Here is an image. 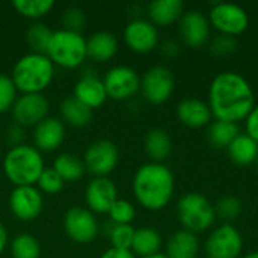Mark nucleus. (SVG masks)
Wrapping results in <instances>:
<instances>
[{"label":"nucleus","instance_id":"f03ea898","mask_svg":"<svg viewBox=\"0 0 258 258\" xmlns=\"http://www.w3.org/2000/svg\"><path fill=\"white\" fill-rule=\"evenodd\" d=\"M132 189L139 206L151 212H159L171 203L175 190V178L165 163L148 162L136 169Z\"/></svg>","mask_w":258,"mask_h":258},{"label":"nucleus","instance_id":"473e14b6","mask_svg":"<svg viewBox=\"0 0 258 258\" xmlns=\"http://www.w3.org/2000/svg\"><path fill=\"white\" fill-rule=\"evenodd\" d=\"M215 213L216 218L222 219L224 224H230L236 221L240 213H242V203L236 197H222L216 204H215Z\"/></svg>","mask_w":258,"mask_h":258},{"label":"nucleus","instance_id":"4468645a","mask_svg":"<svg viewBox=\"0 0 258 258\" xmlns=\"http://www.w3.org/2000/svg\"><path fill=\"white\" fill-rule=\"evenodd\" d=\"M42 207L44 198L36 186H17L11 190L9 209L18 221H35L39 218Z\"/></svg>","mask_w":258,"mask_h":258},{"label":"nucleus","instance_id":"f704fd0d","mask_svg":"<svg viewBox=\"0 0 258 258\" xmlns=\"http://www.w3.org/2000/svg\"><path fill=\"white\" fill-rule=\"evenodd\" d=\"M38 190L41 194H47V195H56L59 194L63 186H65V181L62 180V177L51 168V166H45L44 171L41 172L36 184Z\"/></svg>","mask_w":258,"mask_h":258},{"label":"nucleus","instance_id":"72a5a7b5","mask_svg":"<svg viewBox=\"0 0 258 258\" xmlns=\"http://www.w3.org/2000/svg\"><path fill=\"white\" fill-rule=\"evenodd\" d=\"M107 215L110 218V222L115 225H132L136 216V209L128 200L118 198L110 207Z\"/></svg>","mask_w":258,"mask_h":258},{"label":"nucleus","instance_id":"09e8293b","mask_svg":"<svg viewBox=\"0 0 258 258\" xmlns=\"http://www.w3.org/2000/svg\"><path fill=\"white\" fill-rule=\"evenodd\" d=\"M198 258H200V257H198Z\"/></svg>","mask_w":258,"mask_h":258},{"label":"nucleus","instance_id":"4be33fe9","mask_svg":"<svg viewBox=\"0 0 258 258\" xmlns=\"http://www.w3.org/2000/svg\"><path fill=\"white\" fill-rule=\"evenodd\" d=\"M200 240L195 233L187 230H178L169 236L165 246V255L168 258H198Z\"/></svg>","mask_w":258,"mask_h":258},{"label":"nucleus","instance_id":"9b49d317","mask_svg":"<svg viewBox=\"0 0 258 258\" xmlns=\"http://www.w3.org/2000/svg\"><path fill=\"white\" fill-rule=\"evenodd\" d=\"M207 258H239L243 251V237L231 224L215 228L204 245Z\"/></svg>","mask_w":258,"mask_h":258},{"label":"nucleus","instance_id":"a878e982","mask_svg":"<svg viewBox=\"0 0 258 258\" xmlns=\"http://www.w3.org/2000/svg\"><path fill=\"white\" fill-rule=\"evenodd\" d=\"M230 160L237 166H249L257 162L258 144L246 133H240L227 148Z\"/></svg>","mask_w":258,"mask_h":258},{"label":"nucleus","instance_id":"a19ab883","mask_svg":"<svg viewBox=\"0 0 258 258\" xmlns=\"http://www.w3.org/2000/svg\"><path fill=\"white\" fill-rule=\"evenodd\" d=\"M245 127H246V135L251 136L258 144V104L254 106V109L245 119Z\"/></svg>","mask_w":258,"mask_h":258},{"label":"nucleus","instance_id":"39448f33","mask_svg":"<svg viewBox=\"0 0 258 258\" xmlns=\"http://www.w3.org/2000/svg\"><path fill=\"white\" fill-rule=\"evenodd\" d=\"M47 56L54 63V67L57 65L67 70L79 68L88 57L86 39L82 33L57 29L53 32L47 48Z\"/></svg>","mask_w":258,"mask_h":258},{"label":"nucleus","instance_id":"c9c22d12","mask_svg":"<svg viewBox=\"0 0 258 258\" xmlns=\"http://www.w3.org/2000/svg\"><path fill=\"white\" fill-rule=\"evenodd\" d=\"M135 230L133 225H115L112 224L110 230L107 231L109 240L112 243V248L118 249H130L135 237Z\"/></svg>","mask_w":258,"mask_h":258},{"label":"nucleus","instance_id":"ddd939ff","mask_svg":"<svg viewBox=\"0 0 258 258\" xmlns=\"http://www.w3.org/2000/svg\"><path fill=\"white\" fill-rule=\"evenodd\" d=\"M50 103L44 94H21L17 97L11 115L15 124L21 127H35L48 116Z\"/></svg>","mask_w":258,"mask_h":258},{"label":"nucleus","instance_id":"79ce46f5","mask_svg":"<svg viewBox=\"0 0 258 258\" xmlns=\"http://www.w3.org/2000/svg\"><path fill=\"white\" fill-rule=\"evenodd\" d=\"M100 258H136L130 249H118V248H109L106 249Z\"/></svg>","mask_w":258,"mask_h":258},{"label":"nucleus","instance_id":"a18cd8bd","mask_svg":"<svg viewBox=\"0 0 258 258\" xmlns=\"http://www.w3.org/2000/svg\"><path fill=\"white\" fill-rule=\"evenodd\" d=\"M242 258H258V251H255V252H249V254H246L245 257Z\"/></svg>","mask_w":258,"mask_h":258},{"label":"nucleus","instance_id":"9d476101","mask_svg":"<svg viewBox=\"0 0 258 258\" xmlns=\"http://www.w3.org/2000/svg\"><path fill=\"white\" fill-rule=\"evenodd\" d=\"M209 23L221 35L236 38L248 29L249 15L240 5L224 2L212 6L209 12Z\"/></svg>","mask_w":258,"mask_h":258},{"label":"nucleus","instance_id":"2eb2a0df","mask_svg":"<svg viewBox=\"0 0 258 258\" xmlns=\"http://www.w3.org/2000/svg\"><path fill=\"white\" fill-rule=\"evenodd\" d=\"M124 42L135 53H150L159 44V30L150 20L135 18L124 29Z\"/></svg>","mask_w":258,"mask_h":258},{"label":"nucleus","instance_id":"de8ad7c7","mask_svg":"<svg viewBox=\"0 0 258 258\" xmlns=\"http://www.w3.org/2000/svg\"><path fill=\"white\" fill-rule=\"evenodd\" d=\"M255 165H257V169H258V157H257V162H255Z\"/></svg>","mask_w":258,"mask_h":258},{"label":"nucleus","instance_id":"423d86ee","mask_svg":"<svg viewBox=\"0 0 258 258\" xmlns=\"http://www.w3.org/2000/svg\"><path fill=\"white\" fill-rule=\"evenodd\" d=\"M177 216L183 227L190 233H204L210 230L216 221L215 204L198 192L184 194L177 203Z\"/></svg>","mask_w":258,"mask_h":258},{"label":"nucleus","instance_id":"cd10ccee","mask_svg":"<svg viewBox=\"0 0 258 258\" xmlns=\"http://www.w3.org/2000/svg\"><path fill=\"white\" fill-rule=\"evenodd\" d=\"M65 183H76L85 177V165L80 157L73 153H60L54 157L51 166Z\"/></svg>","mask_w":258,"mask_h":258},{"label":"nucleus","instance_id":"f8f14e48","mask_svg":"<svg viewBox=\"0 0 258 258\" xmlns=\"http://www.w3.org/2000/svg\"><path fill=\"white\" fill-rule=\"evenodd\" d=\"M107 97L124 101L136 95L141 89V76L128 65H115L103 77Z\"/></svg>","mask_w":258,"mask_h":258},{"label":"nucleus","instance_id":"1a4fd4ad","mask_svg":"<svg viewBox=\"0 0 258 258\" xmlns=\"http://www.w3.org/2000/svg\"><path fill=\"white\" fill-rule=\"evenodd\" d=\"M141 94L151 104L166 103L175 91V77L165 65L148 68L141 77Z\"/></svg>","mask_w":258,"mask_h":258},{"label":"nucleus","instance_id":"393cba45","mask_svg":"<svg viewBox=\"0 0 258 258\" xmlns=\"http://www.w3.org/2000/svg\"><path fill=\"white\" fill-rule=\"evenodd\" d=\"M144 150L151 162L163 163L172 151V139L163 128H151L144 139Z\"/></svg>","mask_w":258,"mask_h":258},{"label":"nucleus","instance_id":"a211bd4d","mask_svg":"<svg viewBox=\"0 0 258 258\" xmlns=\"http://www.w3.org/2000/svg\"><path fill=\"white\" fill-rule=\"evenodd\" d=\"M33 147L41 153L57 150L65 139V124L56 116H47L33 127Z\"/></svg>","mask_w":258,"mask_h":258},{"label":"nucleus","instance_id":"20e7f679","mask_svg":"<svg viewBox=\"0 0 258 258\" xmlns=\"http://www.w3.org/2000/svg\"><path fill=\"white\" fill-rule=\"evenodd\" d=\"M44 168L41 151L29 144L9 148L3 157V172L15 187L35 186Z\"/></svg>","mask_w":258,"mask_h":258},{"label":"nucleus","instance_id":"dca6fc26","mask_svg":"<svg viewBox=\"0 0 258 258\" xmlns=\"http://www.w3.org/2000/svg\"><path fill=\"white\" fill-rule=\"evenodd\" d=\"M178 23V33L186 47L201 48L210 41L212 26L209 23V18L200 11L184 12Z\"/></svg>","mask_w":258,"mask_h":258},{"label":"nucleus","instance_id":"f257e3e1","mask_svg":"<svg viewBox=\"0 0 258 258\" xmlns=\"http://www.w3.org/2000/svg\"><path fill=\"white\" fill-rule=\"evenodd\" d=\"M207 104L216 121L239 124L254 109L255 97L252 86L242 74L224 71L213 77Z\"/></svg>","mask_w":258,"mask_h":258},{"label":"nucleus","instance_id":"37998d69","mask_svg":"<svg viewBox=\"0 0 258 258\" xmlns=\"http://www.w3.org/2000/svg\"><path fill=\"white\" fill-rule=\"evenodd\" d=\"M180 51H181V45L174 39H168V41H165L162 44V53L169 56V57H174V56L180 54Z\"/></svg>","mask_w":258,"mask_h":258},{"label":"nucleus","instance_id":"7c9ffc66","mask_svg":"<svg viewBox=\"0 0 258 258\" xmlns=\"http://www.w3.org/2000/svg\"><path fill=\"white\" fill-rule=\"evenodd\" d=\"M11 255L12 258H39L41 245L35 236L29 233H21L15 236L11 242Z\"/></svg>","mask_w":258,"mask_h":258},{"label":"nucleus","instance_id":"5701e85b","mask_svg":"<svg viewBox=\"0 0 258 258\" xmlns=\"http://www.w3.org/2000/svg\"><path fill=\"white\" fill-rule=\"evenodd\" d=\"M147 11L150 21L156 27H168L180 21L184 14V3L181 0H153Z\"/></svg>","mask_w":258,"mask_h":258},{"label":"nucleus","instance_id":"aec40b11","mask_svg":"<svg viewBox=\"0 0 258 258\" xmlns=\"http://www.w3.org/2000/svg\"><path fill=\"white\" fill-rule=\"evenodd\" d=\"M177 118L181 124L190 128H201L210 125L212 122V110L209 104L200 98H184L177 106Z\"/></svg>","mask_w":258,"mask_h":258},{"label":"nucleus","instance_id":"49530a36","mask_svg":"<svg viewBox=\"0 0 258 258\" xmlns=\"http://www.w3.org/2000/svg\"><path fill=\"white\" fill-rule=\"evenodd\" d=\"M145 258H168V257H166L165 254H162V252H160V254H156V255H151V257H145Z\"/></svg>","mask_w":258,"mask_h":258},{"label":"nucleus","instance_id":"6e6552de","mask_svg":"<svg viewBox=\"0 0 258 258\" xmlns=\"http://www.w3.org/2000/svg\"><path fill=\"white\" fill-rule=\"evenodd\" d=\"M63 230L73 242L89 245L100 234V224L97 216L88 207L74 206L63 215Z\"/></svg>","mask_w":258,"mask_h":258},{"label":"nucleus","instance_id":"b1692460","mask_svg":"<svg viewBox=\"0 0 258 258\" xmlns=\"http://www.w3.org/2000/svg\"><path fill=\"white\" fill-rule=\"evenodd\" d=\"M163 240L160 233L153 227H141L135 230V237L130 251L135 257L145 258L160 254Z\"/></svg>","mask_w":258,"mask_h":258},{"label":"nucleus","instance_id":"c85d7f7f","mask_svg":"<svg viewBox=\"0 0 258 258\" xmlns=\"http://www.w3.org/2000/svg\"><path fill=\"white\" fill-rule=\"evenodd\" d=\"M240 135L239 124L227 121H213L207 128V141L216 150H227L230 144Z\"/></svg>","mask_w":258,"mask_h":258},{"label":"nucleus","instance_id":"c756f323","mask_svg":"<svg viewBox=\"0 0 258 258\" xmlns=\"http://www.w3.org/2000/svg\"><path fill=\"white\" fill-rule=\"evenodd\" d=\"M53 32L54 30H51L45 23H41V21L33 23L26 32V41L32 53L47 54V48L51 41Z\"/></svg>","mask_w":258,"mask_h":258},{"label":"nucleus","instance_id":"f3484780","mask_svg":"<svg viewBox=\"0 0 258 258\" xmlns=\"http://www.w3.org/2000/svg\"><path fill=\"white\" fill-rule=\"evenodd\" d=\"M118 200V189L110 177H94L85 190V201L94 215H107Z\"/></svg>","mask_w":258,"mask_h":258},{"label":"nucleus","instance_id":"4c0bfd02","mask_svg":"<svg viewBox=\"0 0 258 258\" xmlns=\"http://www.w3.org/2000/svg\"><path fill=\"white\" fill-rule=\"evenodd\" d=\"M85 23H86V15H85L83 9H80L77 6H70L62 14V29H65V30L82 33Z\"/></svg>","mask_w":258,"mask_h":258},{"label":"nucleus","instance_id":"bb28decb","mask_svg":"<svg viewBox=\"0 0 258 258\" xmlns=\"http://www.w3.org/2000/svg\"><path fill=\"white\" fill-rule=\"evenodd\" d=\"M59 112L62 122H67L73 127H85L92 121V109L85 106L74 95H68L60 101Z\"/></svg>","mask_w":258,"mask_h":258},{"label":"nucleus","instance_id":"0eeeda50","mask_svg":"<svg viewBox=\"0 0 258 258\" xmlns=\"http://www.w3.org/2000/svg\"><path fill=\"white\" fill-rule=\"evenodd\" d=\"M82 160L86 172L94 177H109L118 166L119 150L109 139H97L88 145Z\"/></svg>","mask_w":258,"mask_h":258},{"label":"nucleus","instance_id":"2f4dec72","mask_svg":"<svg viewBox=\"0 0 258 258\" xmlns=\"http://www.w3.org/2000/svg\"><path fill=\"white\" fill-rule=\"evenodd\" d=\"M14 9L30 20H39L45 17L54 8L53 0H15L12 2Z\"/></svg>","mask_w":258,"mask_h":258},{"label":"nucleus","instance_id":"e433bc0d","mask_svg":"<svg viewBox=\"0 0 258 258\" xmlns=\"http://www.w3.org/2000/svg\"><path fill=\"white\" fill-rule=\"evenodd\" d=\"M17 97H18V91L11 76L0 74V113L11 112Z\"/></svg>","mask_w":258,"mask_h":258},{"label":"nucleus","instance_id":"6ab92c4d","mask_svg":"<svg viewBox=\"0 0 258 258\" xmlns=\"http://www.w3.org/2000/svg\"><path fill=\"white\" fill-rule=\"evenodd\" d=\"M79 101H82L89 109H98L107 101V92L103 83V79L94 73H83L74 86L73 94Z\"/></svg>","mask_w":258,"mask_h":258},{"label":"nucleus","instance_id":"7ed1b4c3","mask_svg":"<svg viewBox=\"0 0 258 258\" xmlns=\"http://www.w3.org/2000/svg\"><path fill=\"white\" fill-rule=\"evenodd\" d=\"M54 77V63L47 54L26 53L12 67L11 79L21 94H42Z\"/></svg>","mask_w":258,"mask_h":258},{"label":"nucleus","instance_id":"412c9836","mask_svg":"<svg viewBox=\"0 0 258 258\" xmlns=\"http://www.w3.org/2000/svg\"><path fill=\"white\" fill-rule=\"evenodd\" d=\"M119 48V42L115 33L109 30H98L94 32L86 39V53L88 57L94 62L103 63L110 60Z\"/></svg>","mask_w":258,"mask_h":258},{"label":"nucleus","instance_id":"c03bdc74","mask_svg":"<svg viewBox=\"0 0 258 258\" xmlns=\"http://www.w3.org/2000/svg\"><path fill=\"white\" fill-rule=\"evenodd\" d=\"M8 242H9V236H8V231L5 228L3 224H0V255L3 254V251L6 249L8 246Z\"/></svg>","mask_w":258,"mask_h":258},{"label":"nucleus","instance_id":"ea45409f","mask_svg":"<svg viewBox=\"0 0 258 258\" xmlns=\"http://www.w3.org/2000/svg\"><path fill=\"white\" fill-rule=\"evenodd\" d=\"M24 139H26L24 127H21V125H18L15 122L8 127V130H6V142H8L9 148L18 147L21 144H26Z\"/></svg>","mask_w":258,"mask_h":258},{"label":"nucleus","instance_id":"58836bf2","mask_svg":"<svg viewBox=\"0 0 258 258\" xmlns=\"http://www.w3.org/2000/svg\"><path fill=\"white\" fill-rule=\"evenodd\" d=\"M237 39L233 36H227V35H218L212 39L210 42V51L216 56V57H227L231 56L233 53H236L237 50Z\"/></svg>","mask_w":258,"mask_h":258}]
</instances>
